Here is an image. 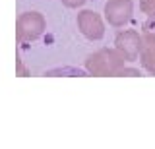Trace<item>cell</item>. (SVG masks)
Here are the masks:
<instances>
[{"mask_svg":"<svg viewBox=\"0 0 155 149\" xmlns=\"http://www.w3.org/2000/svg\"><path fill=\"white\" fill-rule=\"evenodd\" d=\"M78 27H80L81 35L89 41H99L105 35V25L101 16L93 10H84L78 14Z\"/></svg>","mask_w":155,"mask_h":149,"instance_id":"obj_4","label":"cell"},{"mask_svg":"<svg viewBox=\"0 0 155 149\" xmlns=\"http://www.w3.org/2000/svg\"><path fill=\"white\" fill-rule=\"evenodd\" d=\"M114 47L126 56V60L132 62L140 56V50H142V37H140V33L136 29H126V31L116 35Z\"/></svg>","mask_w":155,"mask_h":149,"instance_id":"obj_5","label":"cell"},{"mask_svg":"<svg viewBox=\"0 0 155 149\" xmlns=\"http://www.w3.org/2000/svg\"><path fill=\"white\" fill-rule=\"evenodd\" d=\"M47 21L43 18V14L39 12H25L18 18L16 21V39L18 43H31L37 41L39 37L45 33Z\"/></svg>","mask_w":155,"mask_h":149,"instance_id":"obj_2","label":"cell"},{"mask_svg":"<svg viewBox=\"0 0 155 149\" xmlns=\"http://www.w3.org/2000/svg\"><path fill=\"white\" fill-rule=\"evenodd\" d=\"M140 8L149 18H155V0H140Z\"/></svg>","mask_w":155,"mask_h":149,"instance_id":"obj_7","label":"cell"},{"mask_svg":"<svg viewBox=\"0 0 155 149\" xmlns=\"http://www.w3.org/2000/svg\"><path fill=\"white\" fill-rule=\"evenodd\" d=\"M84 2H85V0H62V4L68 6V8H80Z\"/></svg>","mask_w":155,"mask_h":149,"instance_id":"obj_8","label":"cell"},{"mask_svg":"<svg viewBox=\"0 0 155 149\" xmlns=\"http://www.w3.org/2000/svg\"><path fill=\"white\" fill-rule=\"evenodd\" d=\"M132 10H134L132 0H109L105 4V18L109 25L124 27L132 18Z\"/></svg>","mask_w":155,"mask_h":149,"instance_id":"obj_3","label":"cell"},{"mask_svg":"<svg viewBox=\"0 0 155 149\" xmlns=\"http://www.w3.org/2000/svg\"><path fill=\"white\" fill-rule=\"evenodd\" d=\"M118 76H140V72H138V70H134V68H126V66H124V68L120 70V74H118Z\"/></svg>","mask_w":155,"mask_h":149,"instance_id":"obj_9","label":"cell"},{"mask_svg":"<svg viewBox=\"0 0 155 149\" xmlns=\"http://www.w3.org/2000/svg\"><path fill=\"white\" fill-rule=\"evenodd\" d=\"M140 60L145 70L155 74V31H143Z\"/></svg>","mask_w":155,"mask_h":149,"instance_id":"obj_6","label":"cell"},{"mask_svg":"<svg viewBox=\"0 0 155 149\" xmlns=\"http://www.w3.org/2000/svg\"><path fill=\"white\" fill-rule=\"evenodd\" d=\"M126 62H128L126 56L114 47V49H101L91 56H87L85 68L89 74L101 76V78L103 76H118Z\"/></svg>","mask_w":155,"mask_h":149,"instance_id":"obj_1","label":"cell"}]
</instances>
